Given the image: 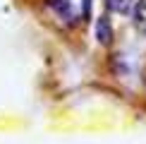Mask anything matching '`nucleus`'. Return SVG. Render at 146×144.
Here are the masks:
<instances>
[{"mask_svg":"<svg viewBox=\"0 0 146 144\" xmlns=\"http://www.w3.org/2000/svg\"><path fill=\"white\" fill-rule=\"evenodd\" d=\"M48 5H50V10H55L58 17H62V19H70V17H72L70 0H48Z\"/></svg>","mask_w":146,"mask_h":144,"instance_id":"obj_2","label":"nucleus"},{"mask_svg":"<svg viewBox=\"0 0 146 144\" xmlns=\"http://www.w3.org/2000/svg\"><path fill=\"white\" fill-rule=\"evenodd\" d=\"M113 24H110V19H108L106 15L103 17H98L96 19V41H98L101 46H110L113 43Z\"/></svg>","mask_w":146,"mask_h":144,"instance_id":"obj_1","label":"nucleus"},{"mask_svg":"<svg viewBox=\"0 0 146 144\" xmlns=\"http://www.w3.org/2000/svg\"><path fill=\"white\" fill-rule=\"evenodd\" d=\"M82 17L84 19L91 17V0H82Z\"/></svg>","mask_w":146,"mask_h":144,"instance_id":"obj_5","label":"nucleus"},{"mask_svg":"<svg viewBox=\"0 0 146 144\" xmlns=\"http://www.w3.org/2000/svg\"><path fill=\"white\" fill-rule=\"evenodd\" d=\"M134 17H137V24H144L146 22V3H144V0H139V3L134 5Z\"/></svg>","mask_w":146,"mask_h":144,"instance_id":"obj_4","label":"nucleus"},{"mask_svg":"<svg viewBox=\"0 0 146 144\" xmlns=\"http://www.w3.org/2000/svg\"><path fill=\"white\" fill-rule=\"evenodd\" d=\"M108 10L110 12H120V15H127V12L132 10V5H134V0H106Z\"/></svg>","mask_w":146,"mask_h":144,"instance_id":"obj_3","label":"nucleus"}]
</instances>
